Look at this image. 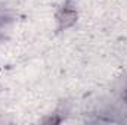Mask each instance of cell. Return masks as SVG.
<instances>
[{"label": "cell", "instance_id": "6da1fadb", "mask_svg": "<svg viewBox=\"0 0 127 125\" xmlns=\"http://www.w3.org/2000/svg\"><path fill=\"white\" fill-rule=\"evenodd\" d=\"M124 99H126V100H127V91H126V94H124Z\"/></svg>", "mask_w": 127, "mask_h": 125}]
</instances>
